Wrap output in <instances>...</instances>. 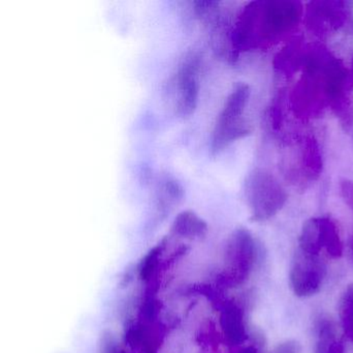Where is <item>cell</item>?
I'll return each mask as SVG.
<instances>
[{
  "mask_svg": "<svg viewBox=\"0 0 353 353\" xmlns=\"http://www.w3.org/2000/svg\"><path fill=\"white\" fill-rule=\"evenodd\" d=\"M201 57L197 52H189L183 58L175 77L176 112L180 117H189L199 105V73Z\"/></svg>",
  "mask_w": 353,
  "mask_h": 353,
  "instance_id": "cell-4",
  "label": "cell"
},
{
  "mask_svg": "<svg viewBox=\"0 0 353 353\" xmlns=\"http://www.w3.org/2000/svg\"><path fill=\"white\" fill-rule=\"evenodd\" d=\"M172 232L185 238H201L207 234L208 225L193 211H182L174 220Z\"/></svg>",
  "mask_w": 353,
  "mask_h": 353,
  "instance_id": "cell-8",
  "label": "cell"
},
{
  "mask_svg": "<svg viewBox=\"0 0 353 353\" xmlns=\"http://www.w3.org/2000/svg\"><path fill=\"white\" fill-rule=\"evenodd\" d=\"M118 353H125V352H118Z\"/></svg>",
  "mask_w": 353,
  "mask_h": 353,
  "instance_id": "cell-16",
  "label": "cell"
},
{
  "mask_svg": "<svg viewBox=\"0 0 353 353\" xmlns=\"http://www.w3.org/2000/svg\"><path fill=\"white\" fill-rule=\"evenodd\" d=\"M243 353H255V350H253L252 348H248V350H245Z\"/></svg>",
  "mask_w": 353,
  "mask_h": 353,
  "instance_id": "cell-15",
  "label": "cell"
},
{
  "mask_svg": "<svg viewBox=\"0 0 353 353\" xmlns=\"http://www.w3.org/2000/svg\"><path fill=\"white\" fill-rule=\"evenodd\" d=\"M350 253H352V258L353 260V238L352 240V242H350Z\"/></svg>",
  "mask_w": 353,
  "mask_h": 353,
  "instance_id": "cell-14",
  "label": "cell"
},
{
  "mask_svg": "<svg viewBox=\"0 0 353 353\" xmlns=\"http://www.w3.org/2000/svg\"><path fill=\"white\" fill-rule=\"evenodd\" d=\"M243 193L251 217L257 222L271 219L286 201L283 189L271 173L263 170H253L246 176Z\"/></svg>",
  "mask_w": 353,
  "mask_h": 353,
  "instance_id": "cell-2",
  "label": "cell"
},
{
  "mask_svg": "<svg viewBox=\"0 0 353 353\" xmlns=\"http://www.w3.org/2000/svg\"><path fill=\"white\" fill-rule=\"evenodd\" d=\"M339 317L344 335L353 342V284L348 285L340 298Z\"/></svg>",
  "mask_w": 353,
  "mask_h": 353,
  "instance_id": "cell-10",
  "label": "cell"
},
{
  "mask_svg": "<svg viewBox=\"0 0 353 353\" xmlns=\"http://www.w3.org/2000/svg\"><path fill=\"white\" fill-rule=\"evenodd\" d=\"M255 258L256 244L252 234L245 228L234 230L226 242L223 269L218 281L225 287L244 283L252 271Z\"/></svg>",
  "mask_w": 353,
  "mask_h": 353,
  "instance_id": "cell-3",
  "label": "cell"
},
{
  "mask_svg": "<svg viewBox=\"0 0 353 353\" xmlns=\"http://www.w3.org/2000/svg\"><path fill=\"white\" fill-rule=\"evenodd\" d=\"M315 353H345L343 342L338 339L335 323L329 317H321L317 323Z\"/></svg>",
  "mask_w": 353,
  "mask_h": 353,
  "instance_id": "cell-7",
  "label": "cell"
},
{
  "mask_svg": "<svg viewBox=\"0 0 353 353\" xmlns=\"http://www.w3.org/2000/svg\"><path fill=\"white\" fill-rule=\"evenodd\" d=\"M327 263L321 256L296 250L290 267V282L299 298H308L321 292L327 277Z\"/></svg>",
  "mask_w": 353,
  "mask_h": 353,
  "instance_id": "cell-5",
  "label": "cell"
},
{
  "mask_svg": "<svg viewBox=\"0 0 353 353\" xmlns=\"http://www.w3.org/2000/svg\"><path fill=\"white\" fill-rule=\"evenodd\" d=\"M165 247V242L163 240L161 244L154 247L143 259L140 265V269H139V274H140L141 279L143 281H151L152 278L157 275V271H159V259H161V253H163Z\"/></svg>",
  "mask_w": 353,
  "mask_h": 353,
  "instance_id": "cell-12",
  "label": "cell"
},
{
  "mask_svg": "<svg viewBox=\"0 0 353 353\" xmlns=\"http://www.w3.org/2000/svg\"><path fill=\"white\" fill-rule=\"evenodd\" d=\"M301 347L300 344L296 341H292V340H290V341L284 342V343L280 344L275 350H274L273 353H300Z\"/></svg>",
  "mask_w": 353,
  "mask_h": 353,
  "instance_id": "cell-13",
  "label": "cell"
},
{
  "mask_svg": "<svg viewBox=\"0 0 353 353\" xmlns=\"http://www.w3.org/2000/svg\"><path fill=\"white\" fill-rule=\"evenodd\" d=\"M220 323L226 340L232 345H238L246 340L244 316L242 310L234 303L224 305Z\"/></svg>",
  "mask_w": 353,
  "mask_h": 353,
  "instance_id": "cell-6",
  "label": "cell"
},
{
  "mask_svg": "<svg viewBox=\"0 0 353 353\" xmlns=\"http://www.w3.org/2000/svg\"><path fill=\"white\" fill-rule=\"evenodd\" d=\"M184 197V190L182 186L175 180L168 178L159 191V209L161 213H167L168 209H173L174 205L178 204Z\"/></svg>",
  "mask_w": 353,
  "mask_h": 353,
  "instance_id": "cell-9",
  "label": "cell"
},
{
  "mask_svg": "<svg viewBox=\"0 0 353 353\" xmlns=\"http://www.w3.org/2000/svg\"><path fill=\"white\" fill-rule=\"evenodd\" d=\"M250 95V87L240 83L226 97L212 134V155H219L232 143L250 134V126L246 117Z\"/></svg>",
  "mask_w": 353,
  "mask_h": 353,
  "instance_id": "cell-1",
  "label": "cell"
},
{
  "mask_svg": "<svg viewBox=\"0 0 353 353\" xmlns=\"http://www.w3.org/2000/svg\"><path fill=\"white\" fill-rule=\"evenodd\" d=\"M325 229V250L327 256L333 259L341 258L343 255V244L338 233L335 224L329 219H323Z\"/></svg>",
  "mask_w": 353,
  "mask_h": 353,
  "instance_id": "cell-11",
  "label": "cell"
}]
</instances>
